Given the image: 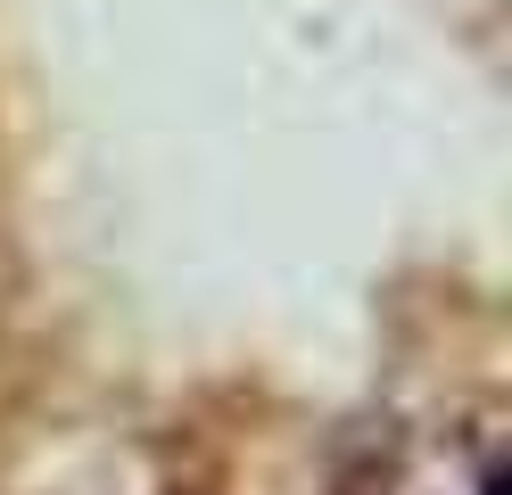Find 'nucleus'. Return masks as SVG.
Wrapping results in <instances>:
<instances>
[{
    "instance_id": "1",
    "label": "nucleus",
    "mask_w": 512,
    "mask_h": 495,
    "mask_svg": "<svg viewBox=\"0 0 512 495\" xmlns=\"http://www.w3.org/2000/svg\"><path fill=\"white\" fill-rule=\"evenodd\" d=\"M331 495H504L496 429H380Z\"/></svg>"
}]
</instances>
